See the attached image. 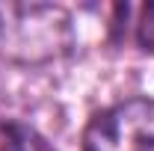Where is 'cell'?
<instances>
[{
	"mask_svg": "<svg viewBox=\"0 0 154 151\" xmlns=\"http://www.w3.org/2000/svg\"><path fill=\"white\" fill-rule=\"evenodd\" d=\"M77 45L74 18L57 3H0V57L15 65H48Z\"/></svg>",
	"mask_w": 154,
	"mask_h": 151,
	"instance_id": "obj_1",
	"label": "cell"
},
{
	"mask_svg": "<svg viewBox=\"0 0 154 151\" xmlns=\"http://www.w3.org/2000/svg\"><path fill=\"white\" fill-rule=\"evenodd\" d=\"M83 151H154V101L113 104L86 125Z\"/></svg>",
	"mask_w": 154,
	"mask_h": 151,
	"instance_id": "obj_2",
	"label": "cell"
},
{
	"mask_svg": "<svg viewBox=\"0 0 154 151\" xmlns=\"http://www.w3.org/2000/svg\"><path fill=\"white\" fill-rule=\"evenodd\" d=\"M0 151H54V145L27 122L0 119Z\"/></svg>",
	"mask_w": 154,
	"mask_h": 151,
	"instance_id": "obj_3",
	"label": "cell"
},
{
	"mask_svg": "<svg viewBox=\"0 0 154 151\" xmlns=\"http://www.w3.org/2000/svg\"><path fill=\"white\" fill-rule=\"evenodd\" d=\"M136 36H139V45L154 54V3H148L142 9V18L136 24Z\"/></svg>",
	"mask_w": 154,
	"mask_h": 151,
	"instance_id": "obj_4",
	"label": "cell"
}]
</instances>
